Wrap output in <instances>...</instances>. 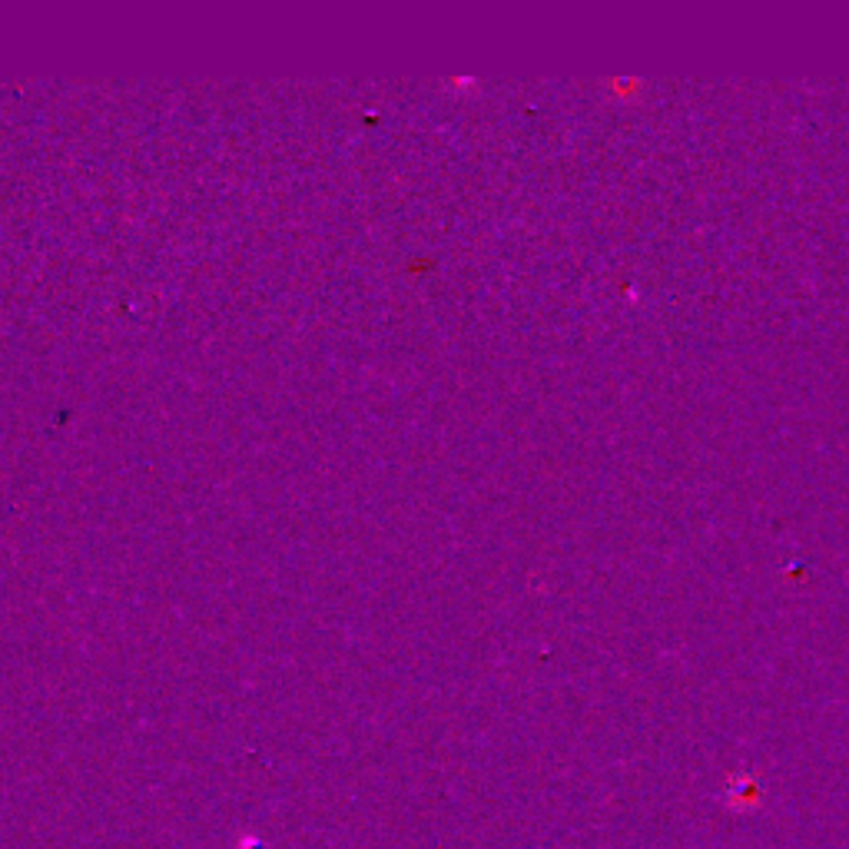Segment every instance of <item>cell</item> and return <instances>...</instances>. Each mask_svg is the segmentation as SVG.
<instances>
[{
    "instance_id": "6da1fadb",
    "label": "cell",
    "mask_w": 849,
    "mask_h": 849,
    "mask_svg": "<svg viewBox=\"0 0 849 849\" xmlns=\"http://www.w3.org/2000/svg\"><path fill=\"white\" fill-rule=\"evenodd\" d=\"M720 800L730 813H757L763 807V777L753 770H737L727 777Z\"/></svg>"
}]
</instances>
